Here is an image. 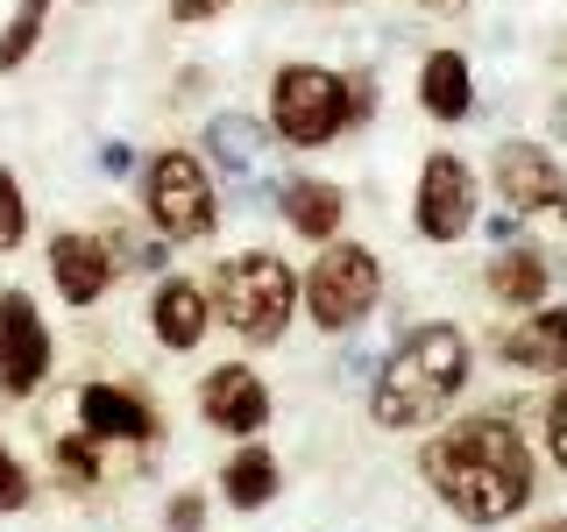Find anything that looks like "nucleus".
I'll list each match as a JSON object with an SVG mask.
<instances>
[{
  "label": "nucleus",
  "instance_id": "f8f14e48",
  "mask_svg": "<svg viewBox=\"0 0 567 532\" xmlns=\"http://www.w3.org/2000/svg\"><path fill=\"white\" fill-rule=\"evenodd\" d=\"M199 412L206 426H220V433H262L270 426V390H262V377L248 362H220V369H206V383H199Z\"/></svg>",
  "mask_w": 567,
  "mask_h": 532
},
{
  "label": "nucleus",
  "instance_id": "aec40b11",
  "mask_svg": "<svg viewBox=\"0 0 567 532\" xmlns=\"http://www.w3.org/2000/svg\"><path fill=\"white\" fill-rule=\"evenodd\" d=\"M50 14H58V0H14L8 8V22H0V79L35 58V43L50 35Z\"/></svg>",
  "mask_w": 567,
  "mask_h": 532
},
{
  "label": "nucleus",
  "instance_id": "1a4fd4ad",
  "mask_svg": "<svg viewBox=\"0 0 567 532\" xmlns=\"http://www.w3.org/2000/svg\"><path fill=\"white\" fill-rule=\"evenodd\" d=\"M50 377V327L35 313L29 291H0V390L8 398H29L35 383Z\"/></svg>",
  "mask_w": 567,
  "mask_h": 532
},
{
  "label": "nucleus",
  "instance_id": "9d476101",
  "mask_svg": "<svg viewBox=\"0 0 567 532\" xmlns=\"http://www.w3.org/2000/svg\"><path fill=\"white\" fill-rule=\"evenodd\" d=\"M489 185H496V200H504L518 221H532V213H546L567 192V171H560V156L554 150H539V142H496V164H489Z\"/></svg>",
  "mask_w": 567,
  "mask_h": 532
},
{
  "label": "nucleus",
  "instance_id": "c85d7f7f",
  "mask_svg": "<svg viewBox=\"0 0 567 532\" xmlns=\"http://www.w3.org/2000/svg\"><path fill=\"white\" fill-rule=\"evenodd\" d=\"M100 171L106 177H128L135 171V150H128V142H100Z\"/></svg>",
  "mask_w": 567,
  "mask_h": 532
},
{
  "label": "nucleus",
  "instance_id": "20e7f679",
  "mask_svg": "<svg viewBox=\"0 0 567 532\" xmlns=\"http://www.w3.org/2000/svg\"><path fill=\"white\" fill-rule=\"evenodd\" d=\"M262 121H270L277 150H327L348 135V71L319 64V58H291L270 71L262 93Z\"/></svg>",
  "mask_w": 567,
  "mask_h": 532
},
{
  "label": "nucleus",
  "instance_id": "2f4dec72",
  "mask_svg": "<svg viewBox=\"0 0 567 532\" xmlns=\"http://www.w3.org/2000/svg\"><path fill=\"white\" fill-rule=\"evenodd\" d=\"M560 142H567V106H560Z\"/></svg>",
  "mask_w": 567,
  "mask_h": 532
},
{
  "label": "nucleus",
  "instance_id": "ddd939ff",
  "mask_svg": "<svg viewBox=\"0 0 567 532\" xmlns=\"http://www.w3.org/2000/svg\"><path fill=\"white\" fill-rule=\"evenodd\" d=\"M277 213H284V227H291L298 242H341V221H348V192L333 185V177H312V171H298V177H277Z\"/></svg>",
  "mask_w": 567,
  "mask_h": 532
},
{
  "label": "nucleus",
  "instance_id": "7ed1b4c3",
  "mask_svg": "<svg viewBox=\"0 0 567 532\" xmlns=\"http://www.w3.org/2000/svg\"><path fill=\"white\" fill-rule=\"evenodd\" d=\"M206 298H213V319L241 348H270V341H284V327L298 313V270L277 248H241V256H227L213 270Z\"/></svg>",
  "mask_w": 567,
  "mask_h": 532
},
{
  "label": "nucleus",
  "instance_id": "39448f33",
  "mask_svg": "<svg viewBox=\"0 0 567 532\" xmlns=\"http://www.w3.org/2000/svg\"><path fill=\"white\" fill-rule=\"evenodd\" d=\"M142 213H150V227L164 235L171 248L177 242H213L220 235V177L199 150H156L150 164H142Z\"/></svg>",
  "mask_w": 567,
  "mask_h": 532
},
{
  "label": "nucleus",
  "instance_id": "4468645a",
  "mask_svg": "<svg viewBox=\"0 0 567 532\" xmlns=\"http://www.w3.org/2000/svg\"><path fill=\"white\" fill-rule=\"evenodd\" d=\"M419 106H425V121H440V129H454V121L475 114V64H468V50H454V43L425 50L419 58Z\"/></svg>",
  "mask_w": 567,
  "mask_h": 532
},
{
  "label": "nucleus",
  "instance_id": "a878e982",
  "mask_svg": "<svg viewBox=\"0 0 567 532\" xmlns=\"http://www.w3.org/2000/svg\"><path fill=\"white\" fill-rule=\"evenodd\" d=\"M22 504H29V469L0 448V511H22Z\"/></svg>",
  "mask_w": 567,
  "mask_h": 532
},
{
  "label": "nucleus",
  "instance_id": "dca6fc26",
  "mask_svg": "<svg viewBox=\"0 0 567 532\" xmlns=\"http://www.w3.org/2000/svg\"><path fill=\"white\" fill-rule=\"evenodd\" d=\"M504 362L532 369V377H560L567 369V306H532L518 327L504 334Z\"/></svg>",
  "mask_w": 567,
  "mask_h": 532
},
{
  "label": "nucleus",
  "instance_id": "bb28decb",
  "mask_svg": "<svg viewBox=\"0 0 567 532\" xmlns=\"http://www.w3.org/2000/svg\"><path fill=\"white\" fill-rule=\"evenodd\" d=\"M546 448H554V461L567 469V390L554 398V412H546Z\"/></svg>",
  "mask_w": 567,
  "mask_h": 532
},
{
  "label": "nucleus",
  "instance_id": "7c9ffc66",
  "mask_svg": "<svg viewBox=\"0 0 567 532\" xmlns=\"http://www.w3.org/2000/svg\"><path fill=\"white\" fill-rule=\"evenodd\" d=\"M532 532H567V519H554V525H532Z\"/></svg>",
  "mask_w": 567,
  "mask_h": 532
},
{
  "label": "nucleus",
  "instance_id": "2eb2a0df",
  "mask_svg": "<svg viewBox=\"0 0 567 532\" xmlns=\"http://www.w3.org/2000/svg\"><path fill=\"white\" fill-rule=\"evenodd\" d=\"M206 327H213L206 284H192V277H164V284H156V298H150V334H156L171 355H192V348L206 341Z\"/></svg>",
  "mask_w": 567,
  "mask_h": 532
},
{
  "label": "nucleus",
  "instance_id": "4be33fe9",
  "mask_svg": "<svg viewBox=\"0 0 567 532\" xmlns=\"http://www.w3.org/2000/svg\"><path fill=\"white\" fill-rule=\"evenodd\" d=\"M525 227H539V242H532V248H539V256H546V263H554V270L567 277V192H560V200L546 206V213H532Z\"/></svg>",
  "mask_w": 567,
  "mask_h": 532
},
{
  "label": "nucleus",
  "instance_id": "f257e3e1",
  "mask_svg": "<svg viewBox=\"0 0 567 532\" xmlns=\"http://www.w3.org/2000/svg\"><path fill=\"white\" fill-rule=\"evenodd\" d=\"M419 469L461 525H504L532 504V448L496 412H475L447 433H433L419 448Z\"/></svg>",
  "mask_w": 567,
  "mask_h": 532
},
{
  "label": "nucleus",
  "instance_id": "6ab92c4d",
  "mask_svg": "<svg viewBox=\"0 0 567 532\" xmlns=\"http://www.w3.org/2000/svg\"><path fill=\"white\" fill-rule=\"evenodd\" d=\"M220 490H227V504H235V511H262V504H270V497L284 490L277 454H270V448H256V440H241V448L227 454V469H220Z\"/></svg>",
  "mask_w": 567,
  "mask_h": 532
},
{
  "label": "nucleus",
  "instance_id": "cd10ccee",
  "mask_svg": "<svg viewBox=\"0 0 567 532\" xmlns=\"http://www.w3.org/2000/svg\"><path fill=\"white\" fill-rule=\"evenodd\" d=\"M164 525H171V532H199V525H206V504H199V497H177V504L164 511Z\"/></svg>",
  "mask_w": 567,
  "mask_h": 532
},
{
  "label": "nucleus",
  "instance_id": "0eeeda50",
  "mask_svg": "<svg viewBox=\"0 0 567 532\" xmlns=\"http://www.w3.org/2000/svg\"><path fill=\"white\" fill-rule=\"evenodd\" d=\"M475 221H483V185H475L468 156L425 150L419 185H412V227H419V242H440V248H447V242H468Z\"/></svg>",
  "mask_w": 567,
  "mask_h": 532
},
{
  "label": "nucleus",
  "instance_id": "f03ea898",
  "mask_svg": "<svg viewBox=\"0 0 567 532\" xmlns=\"http://www.w3.org/2000/svg\"><path fill=\"white\" fill-rule=\"evenodd\" d=\"M461 383H468V334H461L454 319H425V327H412L390 348L369 412H377V426H390V433H412V426H433L461 398Z\"/></svg>",
  "mask_w": 567,
  "mask_h": 532
},
{
  "label": "nucleus",
  "instance_id": "412c9836",
  "mask_svg": "<svg viewBox=\"0 0 567 532\" xmlns=\"http://www.w3.org/2000/svg\"><path fill=\"white\" fill-rule=\"evenodd\" d=\"M22 242H29V192H22V177L0 164V256Z\"/></svg>",
  "mask_w": 567,
  "mask_h": 532
},
{
  "label": "nucleus",
  "instance_id": "423d86ee",
  "mask_svg": "<svg viewBox=\"0 0 567 532\" xmlns=\"http://www.w3.org/2000/svg\"><path fill=\"white\" fill-rule=\"evenodd\" d=\"M298 298H306L312 327H327V334L362 327V319L377 313V298H383V263H377V248H362V242H327V248L306 263V277H298Z\"/></svg>",
  "mask_w": 567,
  "mask_h": 532
},
{
  "label": "nucleus",
  "instance_id": "b1692460",
  "mask_svg": "<svg viewBox=\"0 0 567 532\" xmlns=\"http://www.w3.org/2000/svg\"><path fill=\"white\" fill-rule=\"evenodd\" d=\"M377 106H383L377 71H369V64H354V71H348V129H369V121H377Z\"/></svg>",
  "mask_w": 567,
  "mask_h": 532
},
{
  "label": "nucleus",
  "instance_id": "9b49d317",
  "mask_svg": "<svg viewBox=\"0 0 567 532\" xmlns=\"http://www.w3.org/2000/svg\"><path fill=\"white\" fill-rule=\"evenodd\" d=\"M43 263H50V284H58L64 306H100V298L114 291V277H121L114 242H106V235H79V227L50 235Z\"/></svg>",
  "mask_w": 567,
  "mask_h": 532
},
{
  "label": "nucleus",
  "instance_id": "6e6552de",
  "mask_svg": "<svg viewBox=\"0 0 567 532\" xmlns=\"http://www.w3.org/2000/svg\"><path fill=\"white\" fill-rule=\"evenodd\" d=\"M270 150H277V135H270V121L262 114H248V106H220V114L206 121V135H199V156L213 171H227L235 185L248 192V200H277V185L262 171H270Z\"/></svg>",
  "mask_w": 567,
  "mask_h": 532
},
{
  "label": "nucleus",
  "instance_id": "393cba45",
  "mask_svg": "<svg viewBox=\"0 0 567 532\" xmlns=\"http://www.w3.org/2000/svg\"><path fill=\"white\" fill-rule=\"evenodd\" d=\"M235 8V0H164V14L177 29H199V22H220V14Z\"/></svg>",
  "mask_w": 567,
  "mask_h": 532
},
{
  "label": "nucleus",
  "instance_id": "f3484780",
  "mask_svg": "<svg viewBox=\"0 0 567 532\" xmlns=\"http://www.w3.org/2000/svg\"><path fill=\"white\" fill-rule=\"evenodd\" d=\"M79 433H93V440H156V419H150V405L128 398L121 383H85L79 390Z\"/></svg>",
  "mask_w": 567,
  "mask_h": 532
},
{
  "label": "nucleus",
  "instance_id": "a211bd4d",
  "mask_svg": "<svg viewBox=\"0 0 567 532\" xmlns=\"http://www.w3.org/2000/svg\"><path fill=\"white\" fill-rule=\"evenodd\" d=\"M546 284H554V263H546L539 248H496V263H489V298L496 306L532 313V306H546Z\"/></svg>",
  "mask_w": 567,
  "mask_h": 532
},
{
  "label": "nucleus",
  "instance_id": "c756f323",
  "mask_svg": "<svg viewBox=\"0 0 567 532\" xmlns=\"http://www.w3.org/2000/svg\"><path fill=\"white\" fill-rule=\"evenodd\" d=\"M412 8H419V14H468L475 0H412Z\"/></svg>",
  "mask_w": 567,
  "mask_h": 532
},
{
  "label": "nucleus",
  "instance_id": "473e14b6",
  "mask_svg": "<svg viewBox=\"0 0 567 532\" xmlns=\"http://www.w3.org/2000/svg\"><path fill=\"white\" fill-rule=\"evenodd\" d=\"M341 8H348V0H341Z\"/></svg>",
  "mask_w": 567,
  "mask_h": 532
},
{
  "label": "nucleus",
  "instance_id": "5701e85b",
  "mask_svg": "<svg viewBox=\"0 0 567 532\" xmlns=\"http://www.w3.org/2000/svg\"><path fill=\"white\" fill-rule=\"evenodd\" d=\"M93 448H100L93 433L58 440V475H64V483H79V490H85V483H100V454H93Z\"/></svg>",
  "mask_w": 567,
  "mask_h": 532
}]
</instances>
